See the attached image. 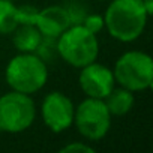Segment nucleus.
<instances>
[{
  "label": "nucleus",
  "mask_w": 153,
  "mask_h": 153,
  "mask_svg": "<svg viewBox=\"0 0 153 153\" xmlns=\"http://www.w3.org/2000/svg\"><path fill=\"white\" fill-rule=\"evenodd\" d=\"M89 32L98 35L99 32H102V29L105 27L104 26V17L102 15H98V14H90V15H86L83 23H81Z\"/></svg>",
  "instance_id": "14"
},
{
  "label": "nucleus",
  "mask_w": 153,
  "mask_h": 153,
  "mask_svg": "<svg viewBox=\"0 0 153 153\" xmlns=\"http://www.w3.org/2000/svg\"><path fill=\"white\" fill-rule=\"evenodd\" d=\"M0 132H2V129H0Z\"/></svg>",
  "instance_id": "19"
},
{
  "label": "nucleus",
  "mask_w": 153,
  "mask_h": 153,
  "mask_svg": "<svg viewBox=\"0 0 153 153\" xmlns=\"http://www.w3.org/2000/svg\"><path fill=\"white\" fill-rule=\"evenodd\" d=\"M113 75L120 87L131 92L147 90L153 84V60L147 53L126 51L117 59Z\"/></svg>",
  "instance_id": "4"
},
{
  "label": "nucleus",
  "mask_w": 153,
  "mask_h": 153,
  "mask_svg": "<svg viewBox=\"0 0 153 153\" xmlns=\"http://www.w3.org/2000/svg\"><path fill=\"white\" fill-rule=\"evenodd\" d=\"M104 102H105V105H107V108H108L111 116L122 117V116L128 114L132 110L135 98H134L131 90H128L125 87H117V89L114 87L107 95Z\"/></svg>",
  "instance_id": "11"
},
{
  "label": "nucleus",
  "mask_w": 153,
  "mask_h": 153,
  "mask_svg": "<svg viewBox=\"0 0 153 153\" xmlns=\"http://www.w3.org/2000/svg\"><path fill=\"white\" fill-rule=\"evenodd\" d=\"M72 152H86V153H93L95 149L86 143H80V141H74L66 144L65 147L60 149V153H72Z\"/></svg>",
  "instance_id": "16"
},
{
  "label": "nucleus",
  "mask_w": 153,
  "mask_h": 153,
  "mask_svg": "<svg viewBox=\"0 0 153 153\" xmlns=\"http://www.w3.org/2000/svg\"><path fill=\"white\" fill-rule=\"evenodd\" d=\"M147 18L141 0H111L104 15V26L111 38L132 42L143 35Z\"/></svg>",
  "instance_id": "1"
},
{
  "label": "nucleus",
  "mask_w": 153,
  "mask_h": 153,
  "mask_svg": "<svg viewBox=\"0 0 153 153\" xmlns=\"http://www.w3.org/2000/svg\"><path fill=\"white\" fill-rule=\"evenodd\" d=\"M12 33L14 45L20 53H36L42 35L35 24H20Z\"/></svg>",
  "instance_id": "10"
},
{
  "label": "nucleus",
  "mask_w": 153,
  "mask_h": 153,
  "mask_svg": "<svg viewBox=\"0 0 153 153\" xmlns=\"http://www.w3.org/2000/svg\"><path fill=\"white\" fill-rule=\"evenodd\" d=\"M5 80L12 90L33 95L39 92L48 80L45 60L35 53H20L8 63Z\"/></svg>",
  "instance_id": "2"
},
{
  "label": "nucleus",
  "mask_w": 153,
  "mask_h": 153,
  "mask_svg": "<svg viewBox=\"0 0 153 153\" xmlns=\"http://www.w3.org/2000/svg\"><path fill=\"white\" fill-rule=\"evenodd\" d=\"M39 9L32 5H23L17 6V15H18V24H36Z\"/></svg>",
  "instance_id": "13"
},
{
  "label": "nucleus",
  "mask_w": 153,
  "mask_h": 153,
  "mask_svg": "<svg viewBox=\"0 0 153 153\" xmlns=\"http://www.w3.org/2000/svg\"><path fill=\"white\" fill-rule=\"evenodd\" d=\"M143 2V6L146 9V12L149 14V17L153 14V0H141Z\"/></svg>",
  "instance_id": "17"
},
{
  "label": "nucleus",
  "mask_w": 153,
  "mask_h": 153,
  "mask_svg": "<svg viewBox=\"0 0 153 153\" xmlns=\"http://www.w3.org/2000/svg\"><path fill=\"white\" fill-rule=\"evenodd\" d=\"M17 6L11 0H0V35H9L18 27Z\"/></svg>",
  "instance_id": "12"
},
{
  "label": "nucleus",
  "mask_w": 153,
  "mask_h": 153,
  "mask_svg": "<svg viewBox=\"0 0 153 153\" xmlns=\"http://www.w3.org/2000/svg\"><path fill=\"white\" fill-rule=\"evenodd\" d=\"M111 114L104 99L87 98L74 113V123L81 137L90 141L102 140L111 128Z\"/></svg>",
  "instance_id": "6"
},
{
  "label": "nucleus",
  "mask_w": 153,
  "mask_h": 153,
  "mask_svg": "<svg viewBox=\"0 0 153 153\" xmlns=\"http://www.w3.org/2000/svg\"><path fill=\"white\" fill-rule=\"evenodd\" d=\"M80 69L81 72L78 76V83L87 98L105 99L107 95L116 87L113 71L108 66L92 62Z\"/></svg>",
  "instance_id": "8"
},
{
  "label": "nucleus",
  "mask_w": 153,
  "mask_h": 153,
  "mask_svg": "<svg viewBox=\"0 0 153 153\" xmlns=\"http://www.w3.org/2000/svg\"><path fill=\"white\" fill-rule=\"evenodd\" d=\"M35 26L38 27L42 36L57 39L71 26V20L65 6L51 5L38 12Z\"/></svg>",
  "instance_id": "9"
},
{
  "label": "nucleus",
  "mask_w": 153,
  "mask_h": 153,
  "mask_svg": "<svg viewBox=\"0 0 153 153\" xmlns=\"http://www.w3.org/2000/svg\"><path fill=\"white\" fill-rule=\"evenodd\" d=\"M66 11H68V15H69V20H71V26L72 24H81L83 20H84V17L87 15L86 11L80 5H75V3L69 5L66 8Z\"/></svg>",
  "instance_id": "15"
},
{
  "label": "nucleus",
  "mask_w": 153,
  "mask_h": 153,
  "mask_svg": "<svg viewBox=\"0 0 153 153\" xmlns=\"http://www.w3.org/2000/svg\"><path fill=\"white\" fill-rule=\"evenodd\" d=\"M36 117L35 101L30 95L11 90L0 96V129L8 134H20L32 126Z\"/></svg>",
  "instance_id": "5"
},
{
  "label": "nucleus",
  "mask_w": 153,
  "mask_h": 153,
  "mask_svg": "<svg viewBox=\"0 0 153 153\" xmlns=\"http://www.w3.org/2000/svg\"><path fill=\"white\" fill-rule=\"evenodd\" d=\"M75 107L69 96L63 92H50L41 105V114L45 126L54 132L60 134L66 131L74 123Z\"/></svg>",
  "instance_id": "7"
},
{
  "label": "nucleus",
  "mask_w": 153,
  "mask_h": 153,
  "mask_svg": "<svg viewBox=\"0 0 153 153\" xmlns=\"http://www.w3.org/2000/svg\"><path fill=\"white\" fill-rule=\"evenodd\" d=\"M102 2H105V0H102Z\"/></svg>",
  "instance_id": "20"
},
{
  "label": "nucleus",
  "mask_w": 153,
  "mask_h": 153,
  "mask_svg": "<svg viewBox=\"0 0 153 153\" xmlns=\"http://www.w3.org/2000/svg\"><path fill=\"white\" fill-rule=\"evenodd\" d=\"M56 51L68 65L83 68L96 62L99 42L96 35L89 32L83 24H72L56 39Z\"/></svg>",
  "instance_id": "3"
},
{
  "label": "nucleus",
  "mask_w": 153,
  "mask_h": 153,
  "mask_svg": "<svg viewBox=\"0 0 153 153\" xmlns=\"http://www.w3.org/2000/svg\"><path fill=\"white\" fill-rule=\"evenodd\" d=\"M11 2H15V0H11Z\"/></svg>",
  "instance_id": "18"
}]
</instances>
